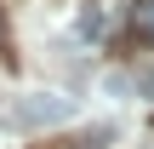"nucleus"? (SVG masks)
<instances>
[{"label": "nucleus", "mask_w": 154, "mask_h": 149, "mask_svg": "<svg viewBox=\"0 0 154 149\" xmlns=\"http://www.w3.org/2000/svg\"><path fill=\"white\" fill-rule=\"evenodd\" d=\"M40 149H103V132H80V138H57V144H40Z\"/></svg>", "instance_id": "3"}, {"label": "nucleus", "mask_w": 154, "mask_h": 149, "mask_svg": "<svg viewBox=\"0 0 154 149\" xmlns=\"http://www.w3.org/2000/svg\"><path fill=\"white\" fill-rule=\"evenodd\" d=\"M69 115H74V98H57V92H23L17 103L0 109V126L34 132V126H63Z\"/></svg>", "instance_id": "1"}, {"label": "nucleus", "mask_w": 154, "mask_h": 149, "mask_svg": "<svg viewBox=\"0 0 154 149\" xmlns=\"http://www.w3.org/2000/svg\"><path fill=\"white\" fill-rule=\"evenodd\" d=\"M0 46H6V11H0Z\"/></svg>", "instance_id": "4"}, {"label": "nucleus", "mask_w": 154, "mask_h": 149, "mask_svg": "<svg viewBox=\"0 0 154 149\" xmlns=\"http://www.w3.org/2000/svg\"><path fill=\"white\" fill-rule=\"evenodd\" d=\"M74 29H80V40H103V34H109V6L86 0V6H80V17H74Z\"/></svg>", "instance_id": "2"}]
</instances>
